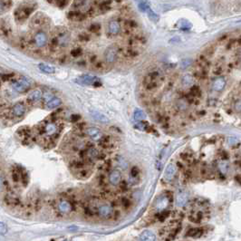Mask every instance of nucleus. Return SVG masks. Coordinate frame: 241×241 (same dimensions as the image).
Returning <instances> with one entry per match:
<instances>
[{"label":"nucleus","mask_w":241,"mask_h":241,"mask_svg":"<svg viewBox=\"0 0 241 241\" xmlns=\"http://www.w3.org/2000/svg\"><path fill=\"white\" fill-rule=\"evenodd\" d=\"M118 51H119V49L116 45H112V46L108 47L105 51V54H104L105 62L109 65L113 64L117 60Z\"/></svg>","instance_id":"obj_3"},{"label":"nucleus","mask_w":241,"mask_h":241,"mask_svg":"<svg viewBox=\"0 0 241 241\" xmlns=\"http://www.w3.org/2000/svg\"><path fill=\"white\" fill-rule=\"evenodd\" d=\"M76 82L80 84L83 85H98V83H100V79L96 76L90 75V74H83L81 75L76 79Z\"/></svg>","instance_id":"obj_4"},{"label":"nucleus","mask_w":241,"mask_h":241,"mask_svg":"<svg viewBox=\"0 0 241 241\" xmlns=\"http://www.w3.org/2000/svg\"><path fill=\"white\" fill-rule=\"evenodd\" d=\"M146 115L145 113L141 111V110H136L134 112V119L138 120V121H141L143 119H145Z\"/></svg>","instance_id":"obj_30"},{"label":"nucleus","mask_w":241,"mask_h":241,"mask_svg":"<svg viewBox=\"0 0 241 241\" xmlns=\"http://www.w3.org/2000/svg\"><path fill=\"white\" fill-rule=\"evenodd\" d=\"M44 16H42V14H37L36 16H34V17L31 20V27L34 28H37L41 26L44 25Z\"/></svg>","instance_id":"obj_19"},{"label":"nucleus","mask_w":241,"mask_h":241,"mask_svg":"<svg viewBox=\"0 0 241 241\" xmlns=\"http://www.w3.org/2000/svg\"><path fill=\"white\" fill-rule=\"evenodd\" d=\"M218 169H219V172H221L222 174H227V172L229 171V164L227 161H223L221 162H219L218 164Z\"/></svg>","instance_id":"obj_28"},{"label":"nucleus","mask_w":241,"mask_h":241,"mask_svg":"<svg viewBox=\"0 0 241 241\" xmlns=\"http://www.w3.org/2000/svg\"><path fill=\"white\" fill-rule=\"evenodd\" d=\"M139 241H156V235L151 230H144L140 235Z\"/></svg>","instance_id":"obj_15"},{"label":"nucleus","mask_w":241,"mask_h":241,"mask_svg":"<svg viewBox=\"0 0 241 241\" xmlns=\"http://www.w3.org/2000/svg\"><path fill=\"white\" fill-rule=\"evenodd\" d=\"M38 67L42 72H44L45 73H54L55 72V69L54 68L53 66H50L44 65V64H40L38 66Z\"/></svg>","instance_id":"obj_27"},{"label":"nucleus","mask_w":241,"mask_h":241,"mask_svg":"<svg viewBox=\"0 0 241 241\" xmlns=\"http://www.w3.org/2000/svg\"><path fill=\"white\" fill-rule=\"evenodd\" d=\"M148 11V16L150 17V19L151 20H152L153 22H158L159 21V19H160V17H159V16L156 14V13H154L151 9H148L147 10Z\"/></svg>","instance_id":"obj_29"},{"label":"nucleus","mask_w":241,"mask_h":241,"mask_svg":"<svg viewBox=\"0 0 241 241\" xmlns=\"http://www.w3.org/2000/svg\"><path fill=\"white\" fill-rule=\"evenodd\" d=\"M12 3L9 1H0V15L9 10Z\"/></svg>","instance_id":"obj_26"},{"label":"nucleus","mask_w":241,"mask_h":241,"mask_svg":"<svg viewBox=\"0 0 241 241\" xmlns=\"http://www.w3.org/2000/svg\"><path fill=\"white\" fill-rule=\"evenodd\" d=\"M89 29L92 31V32H96L100 29V26L98 24H93L91 25V27H89Z\"/></svg>","instance_id":"obj_36"},{"label":"nucleus","mask_w":241,"mask_h":241,"mask_svg":"<svg viewBox=\"0 0 241 241\" xmlns=\"http://www.w3.org/2000/svg\"><path fill=\"white\" fill-rule=\"evenodd\" d=\"M189 201V196L185 191H179L175 198L176 206L184 207Z\"/></svg>","instance_id":"obj_8"},{"label":"nucleus","mask_w":241,"mask_h":241,"mask_svg":"<svg viewBox=\"0 0 241 241\" xmlns=\"http://www.w3.org/2000/svg\"><path fill=\"white\" fill-rule=\"evenodd\" d=\"M7 233L6 225L3 222H0V235H5Z\"/></svg>","instance_id":"obj_34"},{"label":"nucleus","mask_w":241,"mask_h":241,"mask_svg":"<svg viewBox=\"0 0 241 241\" xmlns=\"http://www.w3.org/2000/svg\"><path fill=\"white\" fill-rule=\"evenodd\" d=\"M98 213L103 218H108L112 213V207L108 204H103L98 208Z\"/></svg>","instance_id":"obj_17"},{"label":"nucleus","mask_w":241,"mask_h":241,"mask_svg":"<svg viewBox=\"0 0 241 241\" xmlns=\"http://www.w3.org/2000/svg\"><path fill=\"white\" fill-rule=\"evenodd\" d=\"M79 119H80V116H79V115H73V116H72V121H73V122H74V121L76 122V121L79 120Z\"/></svg>","instance_id":"obj_41"},{"label":"nucleus","mask_w":241,"mask_h":241,"mask_svg":"<svg viewBox=\"0 0 241 241\" xmlns=\"http://www.w3.org/2000/svg\"><path fill=\"white\" fill-rule=\"evenodd\" d=\"M27 112V107L26 104L22 102H18L16 103L11 109V113L14 117H22L25 115Z\"/></svg>","instance_id":"obj_7"},{"label":"nucleus","mask_w":241,"mask_h":241,"mask_svg":"<svg viewBox=\"0 0 241 241\" xmlns=\"http://www.w3.org/2000/svg\"><path fill=\"white\" fill-rule=\"evenodd\" d=\"M178 103H179V105H178L179 110L184 111V110H186V109L188 108V103H187V101H185V100H183V99L179 100Z\"/></svg>","instance_id":"obj_31"},{"label":"nucleus","mask_w":241,"mask_h":241,"mask_svg":"<svg viewBox=\"0 0 241 241\" xmlns=\"http://www.w3.org/2000/svg\"><path fill=\"white\" fill-rule=\"evenodd\" d=\"M138 174H139V169L137 167H133L132 169V177L135 178V177H137Z\"/></svg>","instance_id":"obj_39"},{"label":"nucleus","mask_w":241,"mask_h":241,"mask_svg":"<svg viewBox=\"0 0 241 241\" xmlns=\"http://www.w3.org/2000/svg\"><path fill=\"white\" fill-rule=\"evenodd\" d=\"M34 45L38 48L45 46L48 43V35L43 30L37 31L34 35Z\"/></svg>","instance_id":"obj_5"},{"label":"nucleus","mask_w":241,"mask_h":241,"mask_svg":"<svg viewBox=\"0 0 241 241\" xmlns=\"http://www.w3.org/2000/svg\"><path fill=\"white\" fill-rule=\"evenodd\" d=\"M86 133L89 137L94 140H100L103 138L102 132L96 127H90L86 129Z\"/></svg>","instance_id":"obj_11"},{"label":"nucleus","mask_w":241,"mask_h":241,"mask_svg":"<svg viewBox=\"0 0 241 241\" xmlns=\"http://www.w3.org/2000/svg\"><path fill=\"white\" fill-rule=\"evenodd\" d=\"M42 97H43V94H42L41 90H39V89H35V90L32 91V92L29 94L27 99H28V102H29V103H36L41 101Z\"/></svg>","instance_id":"obj_14"},{"label":"nucleus","mask_w":241,"mask_h":241,"mask_svg":"<svg viewBox=\"0 0 241 241\" xmlns=\"http://www.w3.org/2000/svg\"><path fill=\"white\" fill-rule=\"evenodd\" d=\"M227 84V81L224 77H218L212 83V89L216 92H221Z\"/></svg>","instance_id":"obj_10"},{"label":"nucleus","mask_w":241,"mask_h":241,"mask_svg":"<svg viewBox=\"0 0 241 241\" xmlns=\"http://www.w3.org/2000/svg\"><path fill=\"white\" fill-rule=\"evenodd\" d=\"M58 131V127L55 123L54 122H49L47 124H45L44 128V132L45 133V135L51 137V136H54Z\"/></svg>","instance_id":"obj_16"},{"label":"nucleus","mask_w":241,"mask_h":241,"mask_svg":"<svg viewBox=\"0 0 241 241\" xmlns=\"http://www.w3.org/2000/svg\"><path fill=\"white\" fill-rule=\"evenodd\" d=\"M240 102L239 101H237V102H235V104H234V110H235V112H240Z\"/></svg>","instance_id":"obj_38"},{"label":"nucleus","mask_w":241,"mask_h":241,"mask_svg":"<svg viewBox=\"0 0 241 241\" xmlns=\"http://www.w3.org/2000/svg\"><path fill=\"white\" fill-rule=\"evenodd\" d=\"M34 8H35L34 4H26L18 6L14 12L16 21L17 23H23L24 21H26L30 16V15L34 12Z\"/></svg>","instance_id":"obj_2"},{"label":"nucleus","mask_w":241,"mask_h":241,"mask_svg":"<svg viewBox=\"0 0 241 241\" xmlns=\"http://www.w3.org/2000/svg\"><path fill=\"white\" fill-rule=\"evenodd\" d=\"M190 92L193 95H198L200 94V88L198 86H193V87H191Z\"/></svg>","instance_id":"obj_37"},{"label":"nucleus","mask_w":241,"mask_h":241,"mask_svg":"<svg viewBox=\"0 0 241 241\" xmlns=\"http://www.w3.org/2000/svg\"><path fill=\"white\" fill-rule=\"evenodd\" d=\"M62 103V100L58 97H52L49 101H47L46 103V108L49 110L57 108L58 106H60Z\"/></svg>","instance_id":"obj_22"},{"label":"nucleus","mask_w":241,"mask_h":241,"mask_svg":"<svg viewBox=\"0 0 241 241\" xmlns=\"http://www.w3.org/2000/svg\"><path fill=\"white\" fill-rule=\"evenodd\" d=\"M191 63H192V60H190V59H184L182 62H181V67L182 68H187V67H189L190 65H191Z\"/></svg>","instance_id":"obj_35"},{"label":"nucleus","mask_w":241,"mask_h":241,"mask_svg":"<svg viewBox=\"0 0 241 241\" xmlns=\"http://www.w3.org/2000/svg\"><path fill=\"white\" fill-rule=\"evenodd\" d=\"M5 201L9 205H17V203L19 202L18 198L13 194H7L5 197Z\"/></svg>","instance_id":"obj_25"},{"label":"nucleus","mask_w":241,"mask_h":241,"mask_svg":"<svg viewBox=\"0 0 241 241\" xmlns=\"http://www.w3.org/2000/svg\"><path fill=\"white\" fill-rule=\"evenodd\" d=\"M71 40V36L67 30L66 29H59L55 35H54L51 39L50 45L52 48H65L68 46L69 43Z\"/></svg>","instance_id":"obj_1"},{"label":"nucleus","mask_w":241,"mask_h":241,"mask_svg":"<svg viewBox=\"0 0 241 241\" xmlns=\"http://www.w3.org/2000/svg\"><path fill=\"white\" fill-rule=\"evenodd\" d=\"M169 205V199L166 196H161L156 200L155 207L158 211H163Z\"/></svg>","instance_id":"obj_13"},{"label":"nucleus","mask_w":241,"mask_h":241,"mask_svg":"<svg viewBox=\"0 0 241 241\" xmlns=\"http://www.w3.org/2000/svg\"><path fill=\"white\" fill-rule=\"evenodd\" d=\"M108 32L111 35H117L121 32V26L117 20H111L108 24Z\"/></svg>","instance_id":"obj_12"},{"label":"nucleus","mask_w":241,"mask_h":241,"mask_svg":"<svg viewBox=\"0 0 241 241\" xmlns=\"http://www.w3.org/2000/svg\"><path fill=\"white\" fill-rule=\"evenodd\" d=\"M193 83H194V78L191 74L187 73L181 78V84L184 87H191Z\"/></svg>","instance_id":"obj_23"},{"label":"nucleus","mask_w":241,"mask_h":241,"mask_svg":"<svg viewBox=\"0 0 241 241\" xmlns=\"http://www.w3.org/2000/svg\"><path fill=\"white\" fill-rule=\"evenodd\" d=\"M57 5L59 7H64L66 5H67V2H57Z\"/></svg>","instance_id":"obj_40"},{"label":"nucleus","mask_w":241,"mask_h":241,"mask_svg":"<svg viewBox=\"0 0 241 241\" xmlns=\"http://www.w3.org/2000/svg\"><path fill=\"white\" fill-rule=\"evenodd\" d=\"M82 54H83V51H82V49H80V48L73 49V50L71 52V55H72L73 57H79Z\"/></svg>","instance_id":"obj_33"},{"label":"nucleus","mask_w":241,"mask_h":241,"mask_svg":"<svg viewBox=\"0 0 241 241\" xmlns=\"http://www.w3.org/2000/svg\"><path fill=\"white\" fill-rule=\"evenodd\" d=\"M138 5H139V8L141 11H145V10H148L150 8L149 7V4L147 2H140Z\"/></svg>","instance_id":"obj_32"},{"label":"nucleus","mask_w":241,"mask_h":241,"mask_svg":"<svg viewBox=\"0 0 241 241\" xmlns=\"http://www.w3.org/2000/svg\"><path fill=\"white\" fill-rule=\"evenodd\" d=\"M91 113H92V116L94 117V119H95V120H96L97 122H102V123H108V122H110L109 119H108L104 114L101 113L100 112L92 111Z\"/></svg>","instance_id":"obj_21"},{"label":"nucleus","mask_w":241,"mask_h":241,"mask_svg":"<svg viewBox=\"0 0 241 241\" xmlns=\"http://www.w3.org/2000/svg\"><path fill=\"white\" fill-rule=\"evenodd\" d=\"M58 208H59L60 212H62L64 214H67L69 212H71V210H72V204L69 202L68 200H61L58 204Z\"/></svg>","instance_id":"obj_20"},{"label":"nucleus","mask_w":241,"mask_h":241,"mask_svg":"<svg viewBox=\"0 0 241 241\" xmlns=\"http://www.w3.org/2000/svg\"><path fill=\"white\" fill-rule=\"evenodd\" d=\"M175 173H176V167L174 164L172 163H170L166 170H165V172H164V178L167 179V180H172V179L174 178L175 176Z\"/></svg>","instance_id":"obj_18"},{"label":"nucleus","mask_w":241,"mask_h":241,"mask_svg":"<svg viewBox=\"0 0 241 241\" xmlns=\"http://www.w3.org/2000/svg\"><path fill=\"white\" fill-rule=\"evenodd\" d=\"M11 29L12 28H11L10 25L9 24H6V23H3L1 25V27H0V31H1V33H2V34L4 36H9L11 31H12Z\"/></svg>","instance_id":"obj_24"},{"label":"nucleus","mask_w":241,"mask_h":241,"mask_svg":"<svg viewBox=\"0 0 241 241\" xmlns=\"http://www.w3.org/2000/svg\"><path fill=\"white\" fill-rule=\"evenodd\" d=\"M122 180V174L121 172L118 170H113L110 172L109 174V182L113 185V186H117L121 183Z\"/></svg>","instance_id":"obj_9"},{"label":"nucleus","mask_w":241,"mask_h":241,"mask_svg":"<svg viewBox=\"0 0 241 241\" xmlns=\"http://www.w3.org/2000/svg\"><path fill=\"white\" fill-rule=\"evenodd\" d=\"M31 86V82L27 78H22L12 84V87L17 93H24L27 91Z\"/></svg>","instance_id":"obj_6"}]
</instances>
